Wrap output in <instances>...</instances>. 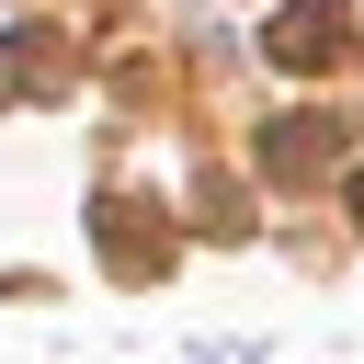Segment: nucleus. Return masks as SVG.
Wrapping results in <instances>:
<instances>
[{
	"label": "nucleus",
	"mask_w": 364,
	"mask_h": 364,
	"mask_svg": "<svg viewBox=\"0 0 364 364\" xmlns=\"http://www.w3.org/2000/svg\"><path fill=\"white\" fill-rule=\"evenodd\" d=\"M262 57H273V68H296V80L341 68V57H353V0H273Z\"/></svg>",
	"instance_id": "obj_1"
},
{
	"label": "nucleus",
	"mask_w": 364,
	"mask_h": 364,
	"mask_svg": "<svg viewBox=\"0 0 364 364\" xmlns=\"http://www.w3.org/2000/svg\"><path fill=\"white\" fill-rule=\"evenodd\" d=\"M91 239L114 250V273H125V284H148V273L171 262V216H159L148 193H91Z\"/></svg>",
	"instance_id": "obj_2"
},
{
	"label": "nucleus",
	"mask_w": 364,
	"mask_h": 364,
	"mask_svg": "<svg viewBox=\"0 0 364 364\" xmlns=\"http://www.w3.org/2000/svg\"><path fill=\"white\" fill-rule=\"evenodd\" d=\"M330 159H353V114H284V125H262V171L273 182H318Z\"/></svg>",
	"instance_id": "obj_3"
},
{
	"label": "nucleus",
	"mask_w": 364,
	"mask_h": 364,
	"mask_svg": "<svg viewBox=\"0 0 364 364\" xmlns=\"http://www.w3.org/2000/svg\"><path fill=\"white\" fill-rule=\"evenodd\" d=\"M341 193H353V228H364V171H353V182H341Z\"/></svg>",
	"instance_id": "obj_4"
}]
</instances>
